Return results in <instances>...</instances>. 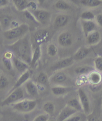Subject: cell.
Listing matches in <instances>:
<instances>
[{"label":"cell","instance_id":"b9f144b4","mask_svg":"<svg viewBox=\"0 0 102 121\" xmlns=\"http://www.w3.org/2000/svg\"><path fill=\"white\" fill-rule=\"evenodd\" d=\"M48 121H54L53 120H49Z\"/></svg>","mask_w":102,"mask_h":121},{"label":"cell","instance_id":"4fadbf2b","mask_svg":"<svg viewBox=\"0 0 102 121\" xmlns=\"http://www.w3.org/2000/svg\"><path fill=\"white\" fill-rule=\"evenodd\" d=\"M13 63L14 65L17 70L18 72L21 73H24L29 68V65L26 63L22 61V60L18 58H13Z\"/></svg>","mask_w":102,"mask_h":121},{"label":"cell","instance_id":"4316f807","mask_svg":"<svg viewBox=\"0 0 102 121\" xmlns=\"http://www.w3.org/2000/svg\"><path fill=\"white\" fill-rule=\"evenodd\" d=\"M43 108L45 112L48 115H52L54 112L55 107L52 102H47L45 103L43 106Z\"/></svg>","mask_w":102,"mask_h":121},{"label":"cell","instance_id":"74e56055","mask_svg":"<svg viewBox=\"0 0 102 121\" xmlns=\"http://www.w3.org/2000/svg\"><path fill=\"white\" fill-rule=\"evenodd\" d=\"M96 21L98 24L100 26L102 27V13H100L97 15L96 17Z\"/></svg>","mask_w":102,"mask_h":121},{"label":"cell","instance_id":"4dcf8cb0","mask_svg":"<svg viewBox=\"0 0 102 121\" xmlns=\"http://www.w3.org/2000/svg\"><path fill=\"white\" fill-rule=\"evenodd\" d=\"M8 85V79L4 76H0V89H4L6 88Z\"/></svg>","mask_w":102,"mask_h":121},{"label":"cell","instance_id":"8d00e7d4","mask_svg":"<svg viewBox=\"0 0 102 121\" xmlns=\"http://www.w3.org/2000/svg\"><path fill=\"white\" fill-rule=\"evenodd\" d=\"M87 121H100V120L97 116L91 114L88 116Z\"/></svg>","mask_w":102,"mask_h":121},{"label":"cell","instance_id":"ac0fdd59","mask_svg":"<svg viewBox=\"0 0 102 121\" xmlns=\"http://www.w3.org/2000/svg\"><path fill=\"white\" fill-rule=\"evenodd\" d=\"M68 17L64 15H59L56 17L54 21L55 26L58 27H63L67 24Z\"/></svg>","mask_w":102,"mask_h":121},{"label":"cell","instance_id":"2e32d148","mask_svg":"<svg viewBox=\"0 0 102 121\" xmlns=\"http://www.w3.org/2000/svg\"><path fill=\"white\" fill-rule=\"evenodd\" d=\"M88 79L91 83L97 85L101 82L102 77L101 74L99 72L93 71L90 72Z\"/></svg>","mask_w":102,"mask_h":121},{"label":"cell","instance_id":"9a60e30c","mask_svg":"<svg viewBox=\"0 0 102 121\" xmlns=\"http://www.w3.org/2000/svg\"><path fill=\"white\" fill-rule=\"evenodd\" d=\"M25 87L27 93L30 95L32 96H36L38 95V88L32 81L26 82Z\"/></svg>","mask_w":102,"mask_h":121},{"label":"cell","instance_id":"5bb4252c","mask_svg":"<svg viewBox=\"0 0 102 121\" xmlns=\"http://www.w3.org/2000/svg\"><path fill=\"white\" fill-rule=\"evenodd\" d=\"M101 39V35L98 31H93L87 36L88 43L90 45L98 43Z\"/></svg>","mask_w":102,"mask_h":121},{"label":"cell","instance_id":"e0dca14e","mask_svg":"<svg viewBox=\"0 0 102 121\" xmlns=\"http://www.w3.org/2000/svg\"><path fill=\"white\" fill-rule=\"evenodd\" d=\"M11 16L6 13L0 15V26L4 28H7L11 26L12 22Z\"/></svg>","mask_w":102,"mask_h":121},{"label":"cell","instance_id":"277c9868","mask_svg":"<svg viewBox=\"0 0 102 121\" xmlns=\"http://www.w3.org/2000/svg\"><path fill=\"white\" fill-rule=\"evenodd\" d=\"M24 92L21 88H18L12 91L8 96L1 103L2 106H8L21 100L24 98Z\"/></svg>","mask_w":102,"mask_h":121},{"label":"cell","instance_id":"f35d334b","mask_svg":"<svg viewBox=\"0 0 102 121\" xmlns=\"http://www.w3.org/2000/svg\"><path fill=\"white\" fill-rule=\"evenodd\" d=\"M28 8H30L31 10L34 11L36 10L37 6L35 3H34L33 2H31L29 3Z\"/></svg>","mask_w":102,"mask_h":121},{"label":"cell","instance_id":"7402d4cb","mask_svg":"<svg viewBox=\"0 0 102 121\" xmlns=\"http://www.w3.org/2000/svg\"><path fill=\"white\" fill-rule=\"evenodd\" d=\"M13 4L18 10L22 11L28 8L29 2L26 0H13Z\"/></svg>","mask_w":102,"mask_h":121},{"label":"cell","instance_id":"8992f818","mask_svg":"<svg viewBox=\"0 0 102 121\" xmlns=\"http://www.w3.org/2000/svg\"><path fill=\"white\" fill-rule=\"evenodd\" d=\"M77 111L67 105L60 111L57 116L56 121H64L72 116L75 115Z\"/></svg>","mask_w":102,"mask_h":121},{"label":"cell","instance_id":"d4e9b609","mask_svg":"<svg viewBox=\"0 0 102 121\" xmlns=\"http://www.w3.org/2000/svg\"><path fill=\"white\" fill-rule=\"evenodd\" d=\"M80 3L85 6L94 8L100 6L102 2L99 0H82L80 1Z\"/></svg>","mask_w":102,"mask_h":121},{"label":"cell","instance_id":"1f68e13d","mask_svg":"<svg viewBox=\"0 0 102 121\" xmlns=\"http://www.w3.org/2000/svg\"><path fill=\"white\" fill-rule=\"evenodd\" d=\"M2 61L4 64V65L8 70H12L13 66L11 59L3 57L2 59Z\"/></svg>","mask_w":102,"mask_h":121},{"label":"cell","instance_id":"d6986e66","mask_svg":"<svg viewBox=\"0 0 102 121\" xmlns=\"http://www.w3.org/2000/svg\"><path fill=\"white\" fill-rule=\"evenodd\" d=\"M89 52V49L85 48H81L79 49L76 53L74 54L73 57L74 59L76 60H82L85 58Z\"/></svg>","mask_w":102,"mask_h":121},{"label":"cell","instance_id":"f1b7e54d","mask_svg":"<svg viewBox=\"0 0 102 121\" xmlns=\"http://www.w3.org/2000/svg\"><path fill=\"white\" fill-rule=\"evenodd\" d=\"M58 52L57 47L53 44H50L47 47V53L50 56H54L56 55Z\"/></svg>","mask_w":102,"mask_h":121},{"label":"cell","instance_id":"d6a6232c","mask_svg":"<svg viewBox=\"0 0 102 121\" xmlns=\"http://www.w3.org/2000/svg\"><path fill=\"white\" fill-rule=\"evenodd\" d=\"M38 81L41 84H44L47 81V75L43 72H40L38 77Z\"/></svg>","mask_w":102,"mask_h":121},{"label":"cell","instance_id":"8fae6325","mask_svg":"<svg viewBox=\"0 0 102 121\" xmlns=\"http://www.w3.org/2000/svg\"><path fill=\"white\" fill-rule=\"evenodd\" d=\"M82 27L84 34L86 36L93 32L96 27V24L92 21H83Z\"/></svg>","mask_w":102,"mask_h":121},{"label":"cell","instance_id":"603a6c76","mask_svg":"<svg viewBox=\"0 0 102 121\" xmlns=\"http://www.w3.org/2000/svg\"><path fill=\"white\" fill-rule=\"evenodd\" d=\"M41 56V50L39 45L38 47H36L34 51L33 54L32 55L31 60L30 64L31 66H34L36 62L38 61V60L39 59Z\"/></svg>","mask_w":102,"mask_h":121},{"label":"cell","instance_id":"f546056e","mask_svg":"<svg viewBox=\"0 0 102 121\" xmlns=\"http://www.w3.org/2000/svg\"><path fill=\"white\" fill-rule=\"evenodd\" d=\"M55 6L58 10H66L69 9L70 6L67 3L62 1H59L57 2L55 4Z\"/></svg>","mask_w":102,"mask_h":121},{"label":"cell","instance_id":"cb8c5ba5","mask_svg":"<svg viewBox=\"0 0 102 121\" xmlns=\"http://www.w3.org/2000/svg\"><path fill=\"white\" fill-rule=\"evenodd\" d=\"M67 77L62 72H58L55 73L52 77L51 80L55 83H62L66 80Z\"/></svg>","mask_w":102,"mask_h":121},{"label":"cell","instance_id":"44dd1931","mask_svg":"<svg viewBox=\"0 0 102 121\" xmlns=\"http://www.w3.org/2000/svg\"><path fill=\"white\" fill-rule=\"evenodd\" d=\"M70 88L56 86V87H52L51 89V91L54 95H57V96H60V95H62L65 94L66 93H67V92H68L69 90H70Z\"/></svg>","mask_w":102,"mask_h":121},{"label":"cell","instance_id":"e575fe53","mask_svg":"<svg viewBox=\"0 0 102 121\" xmlns=\"http://www.w3.org/2000/svg\"><path fill=\"white\" fill-rule=\"evenodd\" d=\"M49 120V115L45 114H41L36 117L33 121H48Z\"/></svg>","mask_w":102,"mask_h":121},{"label":"cell","instance_id":"9c48e42d","mask_svg":"<svg viewBox=\"0 0 102 121\" xmlns=\"http://www.w3.org/2000/svg\"><path fill=\"white\" fill-rule=\"evenodd\" d=\"M49 33L45 30H41L37 31L34 35V40L36 43L40 44L45 43L49 39Z\"/></svg>","mask_w":102,"mask_h":121},{"label":"cell","instance_id":"6da1fadb","mask_svg":"<svg viewBox=\"0 0 102 121\" xmlns=\"http://www.w3.org/2000/svg\"><path fill=\"white\" fill-rule=\"evenodd\" d=\"M12 48L18 58L26 63H30L32 54L30 43L27 37L20 39L12 46Z\"/></svg>","mask_w":102,"mask_h":121},{"label":"cell","instance_id":"3957f363","mask_svg":"<svg viewBox=\"0 0 102 121\" xmlns=\"http://www.w3.org/2000/svg\"><path fill=\"white\" fill-rule=\"evenodd\" d=\"M36 101L32 100H23L13 104V109L21 113H29L36 107Z\"/></svg>","mask_w":102,"mask_h":121},{"label":"cell","instance_id":"52a82bcc","mask_svg":"<svg viewBox=\"0 0 102 121\" xmlns=\"http://www.w3.org/2000/svg\"><path fill=\"white\" fill-rule=\"evenodd\" d=\"M58 43L63 47L70 46L73 42L71 35L68 32H64L61 34L58 39Z\"/></svg>","mask_w":102,"mask_h":121},{"label":"cell","instance_id":"5b68a950","mask_svg":"<svg viewBox=\"0 0 102 121\" xmlns=\"http://www.w3.org/2000/svg\"><path fill=\"white\" fill-rule=\"evenodd\" d=\"M78 95L79 101L82 106V110L86 114H89L90 111V104L89 99L86 92L82 88L78 90Z\"/></svg>","mask_w":102,"mask_h":121},{"label":"cell","instance_id":"ba28073f","mask_svg":"<svg viewBox=\"0 0 102 121\" xmlns=\"http://www.w3.org/2000/svg\"><path fill=\"white\" fill-rule=\"evenodd\" d=\"M74 59L73 57H68L61 60L55 63L51 68V69H52V70H56L58 69H62L70 66L74 63Z\"/></svg>","mask_w":102,"mask_h":121},{"label":"cell","instance_id":"484cf974","mask_svg":"<svg viewBox=\"0 0 102 121\" xmlns=\"http://www.w3.org/2000/svg\"><path fill=\"white\" fill-rule=\"evenodd\" d=\"M93 71V68L89 66L78 67L75 69V72L77 74H87Z\"/></svg>","mask_w":102,"mask_h":121},{"label":"cell","instance_id":"d590c367","mask_svg":"<svg viewBox=\"0 0 102 121\" xmlns=\"http://www.w3.org/2000/svg\"><path fill=\"white\" fill-rule=\"evenodd\" d=\"M81 117L79 115H74L64 121H81Z\"/></svg>","mask_w":102,"mask_h":121},{"label":"cell","instance_id":"ab89813d","mask_svg":"<svg viewBox=\"0 0 102 121\" xmlns=\"http://www.w3.org/2000/svg\"><path fill=\"white\" fill-rule=\"evenodd\" d=\"M8 3V1L7 0H0V7L5 6Z\"/></svg>","mask_w":102,"mask_h":121},{"label":"cell","instance_id":"836d02e7","mask_svg":"<svg viewBox=\"0 0 102 121\" xmlns=\"http://www.w3.org/2000/svg\"><path fill=\"white\" fill-rule=\"evenodd\" d=\"M96 68L99 71L102 72V57H98L96 58L94 61Z\"/></svg>","mask_w":102,"mask_h":121},{"label":"cell","instance_id":"7a4b0ae2","mask_svg":"<svg viewBox=\"0 0 102 121\" xmlns=\"http://www.w3.org/2000/svg\"><path fill=\"white\" fill-rule=\"evenodd\" d=\"M29 30V26L24 24L4 32V35L7 39L13 40L22 37Z\"/></svg>","mask_w":102,"mask_h":121},{"label":"cell","instance_id":"7c38bea8","mask_svg":"<svg viewBox=\"0 0 102 121\" xmlns=\"http://www.w3.org/2000/svg\"><path fill=\"white\" fill-rule=\"evenodd\" d=\"M30 77V73L28 70H27L25 72L23 73V74L21 76V77L18 78V79L17 80V81L15 83V84L11 90V92L17 89V88H20L23 84H24L25 82H27V81L29 80Z\"/></svg>","mask_w":102,"mask_h":121},{"label":"cell","instance_id":"60d3db41","mask_svg":"<svg viewBox=\"0 0 102 121\" xmlns=\"http://www.w3.org/2000/svg\"><path fill=\"white\" fill-rule=\"evenodd\" d=\"M4 57H6V58H7L11 59L12 58V54L10 52H7L6 53H4Z\"/></svg>","mask_w":102,"mask_h":121},{"label":"cell","instance_id":"30bf717a","mask_svg":"<svg viewBox=\"0 0 102 121\" xmlns=\"http://www.w3.org/2000/svg\"><path fill=\"white\" fill-rule=\"evenodd\" d=\"M32 13L36 19L42 24L46 23L50 18V13L44 10H35Z\"/></svg>","mask_w":102,"mask_h":121},{"label":"cell","instance_id":"83f0119b","mask_svg":"<svg viewBox=\"0 0 102 121\" xmlns=\"http://www.w3.org/2000/svg\"><path fill=\"white\" fill-rule=\"evenodd\" d=\"M81 17L83 21H92L94 19L95 16L92 12L85 11L82 13Z\"/></svg>","mask_w":102,"mask_h":121},{"label":"cell","instance_id":"ffe728a7","mask_svg":"<svg viewBox=\"0 0 102 121\" xmlns=\"http://www.w3.org/2000/svg\"><path fill=\"white\" fill-rule=\"evenodd\" d=\"M67 105L72 108L76 110L77 112L82 110V108L80 101L77 98H73L69 100L67 102Z\"/></svg>","mask_w":102,"mask_h":121}]
</instances>
